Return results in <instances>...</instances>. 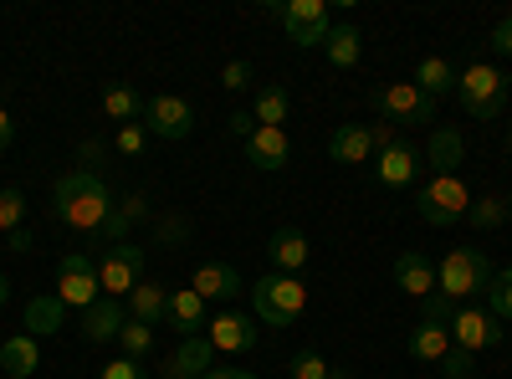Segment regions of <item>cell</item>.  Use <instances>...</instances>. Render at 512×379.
<instances>
[{
	"mask_svg": "<svg viewBox=\"0 0 512 379\" xmlns=\"http://www.w3.org/2000/svg\"><path fill=\"white\" fill-rule=\"evenodd\" d=\"M52 216L62 226H72V231L98 241V231L113 216L108 175H98V170H67V175H57V185H52Z\"/></svg>",
	"mask_w": 512,
	"mask_h": 379,
	"instance_id": "1",
	"label": "cell"
},
{
	"mask_svg": "<svg viewBox=\"0 0 512 379\" xmlns=\"http://www.w3.org/2000/svg\"><path fill=\"white\" fill-rule=\"evenodd\" d=\"M303 308H308V287H303V277H287V272L256 277V287H251V318H256V323L287 328V323L303 318Z\"/></svg>",
	"mask_w": 512,
	"mask_h": 379,
	"instance_id": "2",
	"label": "cell"
},
{
	"mask_svg": "<svg viewBox=\"0 0 512 379\" xmlns=\"http://www.w3.org/2000/svg\"><path fill=\"white\" fill-rule=\"evenodd\" d=\"M492 272H497V267L487 262V251H477V246H456V251H446V262L436 267V292L461 308L466 298L487 292Z\"/></svg>",
	"mask_w": 512,
	"mask_h": 379,
	"instance_id": "3",
	"label": "cell"
},
{
	"mask_svg": "<svg viewBox=\"0 0 512 379\" xmlns=\"http://www.w3.org/2000/svg\"><path fill=\"white\" fill-rule=\"evenodd\" d=\"M456 93H461V108L477 123H497L502 108H507V77H502L497 62H472V67H461Z\"/></svg>",
	"mask_w": 512,
	"mask_h": 379,
	"instance_id": "4",
	"label": "cell"
},
{
	"mask_svg": "<svg viewBox=\"0 0 512 379\" xmlns=\"http://www.w3.org/2000/svg\"><path fill=\"white\" fill-rule=\"evenodd\" d=\"M415 210H420L425 226L446 231V226L466 221V210H472V190L461 185V175H431L425 190H420V200H415Z\"/></svg>",
	"mask_w": 512,
	"mask_h": 379,
	"instance_id": "5",
	"label": "cell"
},
{
	"mask_svg": "<svg viewBox=\"0 0 512 379\" xmlns=\"http://www.w3.org/2000/svg\"><path fill=\"white\" fill-rule=\"evenodd\" d=\"M374 113L395 129H410V123H436V98H425L415 82H384V88L369 93Z\"/></svg>",
	"mask_w": 512,
	"mask_h": 379,
	"instance_id": "6",
	"label": "cell"
},
{
	"mask_svg": "<svg viewBox=\"0 0 512 379\" xmlns=\"http://www.w3.org/2000/svg\"><path fill=\"white\" fill-rule=\"evenodd\" d=\"M267 11L282 21L287 41H297V47H323L328 31H333V16H328L323 0H272Z\"/></svg>",
	"mask_w": 512,
	"mask_h": 379,
	"instance_id": "7",
	"label": "cell"
},
{
	"mask_svg": "<svg viewBox=\"0 0 512 379\" xmlns=\"http://www.w3.org/2000/svg\"><path fill=\"white\" fill-rule=\"evenodd\" d=\"M98 282H103V298L128 303V292L144 282V246H139V241H118V246H108V251H103V262H98Z\"/></svg>",
	"mask_w": 512,
	"mask_h": 379,
	"instance_id": "8",
	"label": "cell"
},
{
	"mask_svg": "<svg viewBox=\"0 0 512 379\" xmlns=\"http://www.w3.org/2000/svg\"><path fill=\"white\" fill-rule=\"evenodd\" d=\"M57 298L67 308H93L103 298V282H98V262L88 257V251H67V257L57 262Z\"/></svg>",
	"mask_w": 512,
	"mask_h": 379,
	"instance_id": "9",
	"label": "cell"
},
{
	"mask_svg": "<svg viewBox=\"0 0 512 379\" xmlns=\"http://www.w3.org/2000/svg\"><path fill=\"white\" fill-rule=\"evenodd\" d=\"M144 129H149L154 139L180 144V139L195 134V108H190L185 98H175V93H154V98L144 103Z\"/></svg>",
	"mask_w": 512,
	"mask_h": 379,
	"instance_id": "10",
	"label": "cell"
},
{
	"mask_svg": "<svg viewBox=\"0 0 512 379\" xmlns=\"http://www.w3.org/2000/svg\"><path fill=\"white\" fill-rule=\"evenodd\" d=\"M507 339V328L487 313V308H456L451 313V344L456 349H466V354H482V349H497Z\"/></svg>",
	"mask_w": 512,
	"mask_h": 379,
	"instance_id": "11",
	"label": "cell"
},
{
	"mask_svg": "<svg viewBox=\"0 0 512 379\" xmlns=\"http://www.w3.org/2000/svg\"><path fill=\"white\" fill-rule=\"evenodd\" d=\"M210 369H216V349H210L205 333H195V339H180L175 349H169L159 379H205Z\"/></svg>",
	"mask_w": 512,
	"mask_h": 379,
	"instance_id": "12",
	"label": "cell"
},
{
	"mask_svg": "<svg viewBox=\"0 0 512 379\" xmlns=\"http://www.w3.org/2000/svg\"><path fill=\"white\" fill-rule=\"evenodd\" d=\"M205 339H210V349L216 354H246V349H256V318L251 313H216L205 323Z\"/></svg>",
	"mask_w": 512,
	"mask_h": 379,
	"instance_id": "13",
	"label": "cell"
},
{
	"mask_svg": "<svg viewBox=\"0 0 512 379\" xmlns=\"http://www.w3.org/2000/svg\"><path fill=\"white\" fill-rule=\"evenodd\" d=\"M405 354L420 359V364H441V359L451 354V323L420 313V323L410 328V339H405Z\"/></svg>",
	"mask_w": 512,
	"mask_h": 379,
	"instance_id": "14",
	"label": "cell"
},
{
	"mask_svg": "<svg viewBox=\"0 0 512 379\" xmlns=\"http://www.w3.org/2000/svg\"><path fill=\"white\" fill-rule=\"evenodd\" d=\"M164 323L175 328L180 339H195V333H205V323H210V303L195 287H175L169 292V308H164Z\"/></svg>",
	"mask_w": 512,
	"mask_h": 379,
	"instance_id": "15",
	"label": "cell"
},
{
	"mask_svg": "<svg viewBox=\"0 0 512 379\" xmlns=\"http://www.w3.org/2000/svg\"><path fill=\"white\" fill-rule=\"evenodd\" d=\"M415 175H420V149H415L410 139L390 144V149L379 154V164H374V180H379L384 190H405Z\"/></svg>",
	"mask_w": 512,
	"mask_h": 379,
	"instance_id": "16",
	"label": "cell"
},
{
	"mask_svg": "<svg viewBox=\"0 0 512 379\" xmlns=\"http://www.w3.org/2000/svg\"><path fill=\"white\" fill-rule=\"evenodd\" d=\"M246 159L256 164V170H267V175L287 170V164H292V139H287V129H262V123H256V134L246 139Z\"/></svg>",
	"mask_w": 512,
	"mask_h": 379,
	"instance_id": "17",
	"label": "cell"
},
{
	"mask_svg": "<svg viewBox=\"0 0 512 379\" xmlns=\"http://www.w3.org/2000/svg\"><path fill=\"white\" fill-rule=\"evenodd\" d=\"M190 287L200 292L205 303H231L246 282H241V272H236L231 262H200V267L190 272Z\"/></svg>",
	"mask_w": 512,
	"mask_h": 379,
	"instance_id": "18",
	"label": "cell"
},
{
	"mask_svg": "<svg viewBox=\"0 0 512 379\" xmlns=\"http://www.w3.org/2000/svg\"><path fill=\"white\" fill-rule=\"evenodd\" d=\"M123 323H128V308L118 298H98L93 308H82V318H77V328H82V339H88V344H113Z\"/></svg>",
	"mask_w": 512,
	"mask_h": 379,
	"instance_id": "19",
	"label": "cell"
},
{
	"mask_svg": "<svg viewBox=\"0 0 512 379\" xmlns=\"http://www.w3.org/2000/svg\"><path fill=\"white\" fill-rule=\"evenodd\" d=\"M395 287L405 292V298L425 303L436 292V262L425 257V251H405V257H395Z\"/></svg>",
	"mask_w": 512,
	"mask_h": 379,
	"instance_id": "20",
	"label": "cell"
},
{
	"mask_svg": "<svg viewBox=\"0 0 512 379\" xmlns=\"http://www.w3.org/2000/svg\"><path fill=\"white\" fill-rule=\"evenodd\" d=\"M139 221H149V195H144V190H128V195L113 200V216H108V226L98 231V241L118 246V241H128V231H134Z\"/></svg>",
	"mask_w": 512,
	"mask_h": 379,
	"instance_id": "21",
	"label": "cell"
},
{
	"mask_svg": "<svg viewBox=\"0 0 512 379\" xmlns=\"http://www.w3.org/2000/svg\"><path fill=\"white\" fill-rule=\"evenodd\" d=\"M67 323V303L57 298V292H36V298L26 303L21 313V328L31 333V339H52V333H62Z\"/></svg>",
	"mask_w": 512,
	"mask_h": 379,
	"instance_id": "22",
	"label": "cell"
},
{
	"mask_svg": "<svg viewBox=\"0 0 512 379\" xmlns=\"http://www.w3.org/2000/svg\"><path fill=\"white\" fill-rule=\"evenodd\" d=\"M267 257H272V267H277V272L297 277V272L308 267L313 246H308V236L297 231V226H282V231H272V241H267Z\"/></svg>",
	"mask_w": 512,
	"mask_h": 379,
	"instance_id": "23",
	"label": "cell"
},
{
	"mask_svg": "<svg viewBox=\"0 0 512 379\" xmlns=\"http://www.w3.org/2000/svg\"><path fill=\"white\" fill-rule=\"evenodd\" d=\"M369 154H374L369 123H338V129L328 134V159L333 164H364Z\"/></svg>",
	"mask_w": 512,
	"mask_h": 379,
	"instance_id": "24",
	"label": "cell"
},
{
	"mask_svg": "<svg viewBox=\"0 0 512 379\" xmlns=\"http://www.w3.org/2000/svg\"><path fill=\"white\" fill-rule=\"evenodd\" d=\"M461 159H466L461 129H446V123H436V129H431V144H425V164H431L436 175H456Z\"/></svg>",
	"mask_w": 512,
	"mask_h": 379,
	"instance_id": "25",
	"label": "cell"
},
{
	"mask_svg": "<svg viewBox=\"0 0 512 379\" xmlns=\"http://www.w3.org/2000/svg\"><path fill=\"white\" fill-rule=\"evenodd\" d=\"M164 308H169V287L164 282H139L134 292H128V318L144 323V328H159L164 323Z\"/></svg>",
	"mask_w": 512,
	"mask_h": 379,
	"instance_id": "26",
	"label": "cell"
},
{
	"mask_svg": "<svg viewBox=\"0 0 512 379\" xmlns=\"http://www.w3.org/2000/svg\"><path fill=\"white\" fill-rule=\"evenodd\" d=\"M0 369H6L11 379H31L41 369V344L31 339V333H11V339L0 344Z\"/></svg>",
	"mask_w": 512,
	"mask_h": 379,
	"instance_id": "27",
	"label": "cell"
},
{
	"mask_svg": "<svg viewBox=\"0 0 512 379\" xmlns=\"http://www.w3.org/2000/svg\"><path fill=\"white\" fill-rule=\"evenodd\" d=\"M323 57H328L338 72L359 67V57H364V36H359V26H333L328 41H323Z\"/></svg>",
	"mask_w": 512,
	"mask_h": 379,
	"instance_id": "28",
	"label": "cell"
},
{
	"mask_svg": "<svg viewBox=\"0 0 512 379\" xmlns=\"http://www.w3.org/2000/svg\"><path fill=\"white\" fill-rule=\"evenodd\" d=\"M456 67L446 62V57H420V67H415V88L425 93V98H446V93H456Z\"/></svg>",
	"mask_w": 512,
	"mask_h": 379,
	"instance_id": "29",
	"label": "cell"
},
{
	"mask_svg": "<svg viewBox=\"0 0 512 379\" xmlns=\"http://www.w3.org/2000/svg\"><path fill=\"white\" fill-rule=\"evenodd\" d=\"M144 103L149 98H139V88H128V82H113V88L103 93V113L118 123V129L123 123H144Z\"/></svg>",
	"mask_w": 512,
	"mask_h": 379,
	"instance_id": "30",
	"label": "cell"
},
{
	"mask_svg": "<svg viewBox=\"0 0 512 379\" xmlns=\"http://www.w3.org/2000/svg\"><path fill=\"white\" fill-rule=\"evenodd\" d=\"M287 113H292V93L282 88V82L256 88V123H262V129H282Z\"/></svg>",
	"mask_w": 512,
	"mask_h": 379,
	"instance_id": "31",
	"label": "cell"
},
{
	"mask_svg": "<svg viewBox=\"0 0 512 379\" xmlns=\"http://www.w3.org/2000/svg\"><path fill=\"white\" fill-rule=\"evenodd\" d=\"M487 313L497 323H507V333H512V267L492 272V282H487Z\"/></svg>",
	"mask_w": 512,
	"mask_h": 379,
	"instance_id": "32",
	"label": "cell"
},
{
	"mask_svg": "<svg viewBox=\"0 0 512 379\" xmlns=\"http://www.w3.org/2000/svg\"><path fill=\"white\" fill-rule=\"evenodd\" d=\"M118 349H123V359H149V349H154V328H144V323H134L128 318L123 328H118Z\"/></svg>",
	"mask_w": 512,
	"mask_h": 379,
	"instance_id": "33",
	"label": "cell"
},
{
	"mask_svg": "<svg viewBox=\"0 0 512 379\" xmlns=\"http://www.w3.org/2000/svg\"><path fill=\"white\" fill-rule=\"evenodd\" d=\"M466 221H472L477 231H497V226L507 221V200H497V195L472 200V210H466Z\"/></svg>",
	"mask_w": 512,
	"mask_h": 379,
	"instance_id": "34",
	"label": "cell"
},
{
	"mask_svg": "<svg viewBox=\"0 0 512 379\" xmlns=\"http://www.w3.org/2000/svg\"><path fill=\"white\" fill-rule=\"evenodd\" d=\"M26 231V195L21 190H0V236Z\"/></svg>",
	"mask_w": 512,
	"mask_h": 379,
	"instance_id": "35",
	"label": "cell"
},
{
	"mask_svg": "<svg viewBox=\"0 0 512 379\" xmlns=\"http://www.w3.org/2000/svg\"><path fill=\"white\" fill-rule=\"evenodd\" d=\"M328 359L318 354V349H303V354H292V364H287V379H328Z\"/></svg>",
	"mask_w": 512,
	"mask_h": 379,
	"instance_id": "36",
	"label": "cell"
},
{
	"mask_svg": "<svg viewBox=\"0 0 512 379\" xmlns=\"http://www.w3.org/2000/svg\"><path fill=\"white\" fill-rule=\"evenodd\" d=\"M149 129H144V123H123V129H118V139H113V149L123 154V159H139L144 149H149Z\"/></svg>",
	"mask_w": 512,
	"mask_h": 379,
	"instance_id": "37",
	"label": "cell"
},
{
	"mask_svg": "<svg viewBox=\"0 0 512 379\" xmlns=\"http://www.w3.org/2000/svg\"><path fill=\"white\" fill-rule=\"evenodd\" d=\"M472 374H477V354H466V349L451 344V354L441 359V379H472Z\"/></svg>",
	"mask_w": 512,
	"mask_h": 379,
	"instance_id": "38",
	"label": "cell"
},
{
	"mask_svg": "<svg viewBox=\"0 0 512 379\" xmlns=\"http://www.w3.org/2000/svg\"><path fill=\"white\" fill-rule=\"evenodd\" d=\"M251 77H256V67H251L246 57H236V62H226V72H221V88H226V93H246Z\"/></svg>",
	"mask_w": 512,
	"mask_h": 379,
	"instance_id": "39",
	"label": "cell"
},
{
	"mask_svg": "<svg viewBox=\"0 0 512 379\" xmlns=\"http://www.w3.org/2000/svg\"><path fill=\"white\" fill-rule=\"evenodd\" d=\"M185 236H190V221H185V216H159V221H154V241H159V246H180Z\"/></svg>",
	"mask_w": 512,
	"mask_h": 379,
	"instance_id": "40",
	"label": "cell"
},
{
	"mask_svg": "<svg viewBox=\"0 0 512 379\" xmlns=\"http://www.w3.org/2000/svg\"><path fill=\"white\" fill-rule=\"evenodd\" d=\"M77 159H82V170H98V175H103V159H108V144H103L98 134H93V139H82V144H77Z\"/></svg>",
	"mask_w": 512,
	"mask_h": 379,
	"instance_id": "41",
	"label": "cell"
},
{
	"mask_svg": "<svg viewBox=\"0 0 512 379\" xmlns=\"http://www.w3.org/2000/svg\"><path fill=\"white\" fill-rule=\"evenodd\" d=\"M98 379H149V369L139 359H113V364H103Z\"/></svg>",
	"mask_w": 512,
	"mask_h": 379,
	"instance_id": "42",
	"label": "cell"
},
{
	"mask_svg": "<svg viewBox=\"0 0 512 379\" xmlns=\"http://www.w3.org/2000/svg\"><path fill=\"white\" fill-rule=\"evenodd\" d=\"M369 144H374V154H384V149H390V144H400V129H395V123H369Z\"/></svg>",
	"mask_w": 512,
	"mask_h": 379,
	"instance_id": "43",
	"label": "cell"
},
{
	"mask_svg": "<svg viewBox=\"0 0 512 379\" xmlns=\"http://www.w3.org/2000/svg\"><path fill=\"white\" fill-rule=\"evenodd\" d=\"M492 52H497V57H512V16H502V21L492 26Z\"/></svg>",
	"mask_w": 512,
	"mask_h": 379,
	"instance_id": "44",
	"label": "cell"
},
{
	"mask_svg": "<svg viewBox=\"0 0 512 379\" xmlns=\"http://www.w3.org/2000/svg\"><path fill=\"white\" fill-rule=\"evenodd\" d=\"M16 144V118H11V108L6 103H0V154H6Z\"/></svg>",
	"mask_w": 512,
	"mask_h": 379,
	"instance_id": "45",
	"label": "cell"
},
{
	"mask_svg": "<svg viewBox=\"0 0 512 379\" xmlns=\"http://www.w3.org/2000/svg\"><path fill=\"white\" fill-rule=\"evenodd\" d=\"M231 134L251 139V134H256V113H246V108H241V113H231Z\"/></svg>",
	"mask_w": 512,
	"mask_h": 379,
	"instance_id": "46",
	"label": "cell"
},
{
	"mask_svg": "<svg viewBox=\"0 0 512 379\" xmlns=\"http://www.w3.org/2000/svg\"><path fill=\"white\" fill-rule=\"evenodd\" d=\"M205 379H256V374L251 369H210Z\"/></svg>",
	"mask_w": 512,
	"mask_h": 379,
	"instance_id": "47",
	"label": "cell"
},
{
	"mask_svg": "<svg viewBox=\"0 0 512 379\" xmlns=\"http://www.w3.org/2000/svg\"><path fill=\"white\" fill-rule=\"evenodd\" d=\"M6 241H11V251H31V231H11Z\"/></svg>",
	"mask_w": 512,
	"mask_h": 379,
	"instance_id": "48",
	"label": "cell"
},
{
	"mask_svg": "<svg viewBox=\"0 0 512 379\" xmlns=\"http://www.w3.org/2000/svg\"><path fill=\"white\" fill-rule=\"evenodd\" d=\"M6 303H11V277L0 272V308H6Z\"/></svg>",
	"mask_w": 512,
	"mask_h": 379,
	"instance_id": "49",
	"label": "cell"
},
{
	"mask_svg": "<svg viewBox=\"0 0 512 379\" xmlns=\"http://www.w3.org/2000/svg\"><path fill=\"white\" fill-rule=\"evenodd\" d=\"M328 379H354V374H349V369H338V364H333V369H328Z\"/></svg>",
	"mask_w": 512,
	"mask_h": 379,
	"instance_id": "50",
	"label": "cell"
},
{
	"mask_svg": "<svg viewBox=\"0 0 512 379\" xmlns=\"http://www.w3.org/2000/svg\"><path fill=\"white\" fill-rule=\"evenodd\" d=\"M502 139H507V149H512V118H507V129H502Z\"/></svg>",
	"mask_w": 512,
	"mask_h": 379,
	"instance_id": "51",
	"label": "cell"
},
{
	"mask_svg": "<svg viewBox=\"0 0 512 379\" xmlns=\"http://www.w3.org/2000/svg\"><path fill=\"white\" fill-rule=\"evenodd\" d=\"M507 221H512V200H507Z\"/></svg>",
	"mask_w": 512,
	"mask_h": 379,
	"instance_id": "52",
	"label": "cell"
}]
</instances>
